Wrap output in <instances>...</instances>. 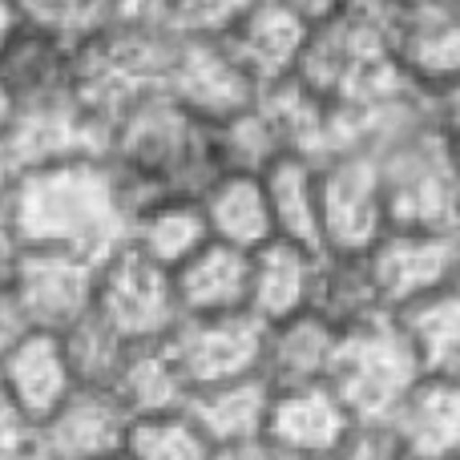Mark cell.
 <instances>
[{
    "mask_svg": "<svg viewBox=\"0 0 460 460\" xmlns=\"http://www.w3.org/2000/svg\"><path fill=\"white\" fill-rule=\"evenodd\" d=\"M8 215L29 246H73L105 259L126 243L134 199L105 154H77L21 170Z\"/></svg>",
    "mask_w": 460,
    "mask_h": 460,
    "instance_id": "obj_1",
    "label": "cell"
},
{
    "mask_svg": "<svg viewBox=\"0 0 460 460\" xmlns=\"http://www.w3.org/2000/svg\"><path fill=\"white\" fill-rule=\"evenodd\" d=\"M105 158L121 174L134 207L158 194L199 199L202 186L223 170L215 126L174 102L166 89H150L121 113L110 129Z\"/></svg>",
    "mask_w": 460,
    "mask_h": 460,
    "instance_id": "obj_2",
    "label": "cell"
},
{
    "mask_svg": "<svg viewBox=\"0 0 460 460\" xmlns=\"http://www.w3.org/2000/svg\"><path fill=\"white\" fill-rule=\"evenodd\" d=\"M295 77L332 105L372 102V97L408 85L392 57L384 0H356L340 16L315 24L307 32V49L299 57Z\"/></svg>",
    "mask_w": 460,
    "mask_h": 460,
    "instance_id": "obj_3",
    "label": "cell"
},
{
    "mask_svg": "<svg viewBox=\"0 0 460 460\" xmlns=\"http://www.w3.org/2000/svg\"><path fill=\"white\" fill-rule=\"evenodd\" d=\"M420 372L424 367L408 335L400 332L396 315H380L340 335V351H335L327 384L340 392L356 420H388Z\"/></svg>",
    "mask_w": 460,
    "mask_h": 460,
    "instance_id": "obj_4",
    "label": "cell"
},
{
    "mask_svg": "<svg viewBox=\"0 0 460 460\" xmlns=\"http://www.w3.org/2000/svg\"><path fill=\"white\" fill-rule=\"evenodd\" d=\"M380 166L384 202H388V226H456V190L453 162H448V137L432 126L412 129L408 137L372 154Z\"/></svg>",
    "mask_w": 460,
    "mask_h": 460,
    "instance_id": "obj_5",
    "label": "cell"
},
{
    "mask_svg": "<svg viewBox=\"0 0 460 460\" xmlns=\"http://www.w3.org/2000/svg\"><path fill=\"white\" fill-rule=\"evenodd\" d=\"M93 311L121 332L129 343L166 340L182 319L174 291V270L146 259L137 246L121 243L102 259L97 270V303Z\"/></svg>",
    "mask_w": 460,
    "mask_h": 460,
    "instance_id": "obj_6",
    "label": "cell"
},
{
    "mask_svg": "<svg viewBox=\"0 0 460 460\" xmlns=\"http://www.w3.org/2000/svg\"><path fill=\"white\" fill-rule=\"evenodd\" d=\"M319 226L327 251H367L388 230L380 166L367 150L319 158Z\"/></svg>",
    "mask_w": 460,
    "mask_h": 460,
    "instance_id": "obj_7",
    "label": "cell"
},
{
    "mask_svg": "<svg viewBox=\"0 0 460 460\" xmlns=\"http://www.w3.org/2000/svg\"><path fill=\"white\" fill-rule=\"evenodd\" d=\"M97 270L102 259L73 246H37L32 243L13 279L24 315L40 332H69L97 303Z\"/></svg>",
    "mask_w": 460,
    "mask_h": 460,
    "instance_id": "obj_8",
    "label": "cell"
},
{
    "mask_svg": "<svg viewBox=\"0 0 460 460\" xmlns=\"http://www.w3.org/2000/svg\"><path fill=\"white\" fill-rule=\"evenodd\" d=\"M364 259L384 307L400 311L456 279V226H388Z\"/></svg>",
    "mask_w": 460,
    "mask_h": 460,
    "instance_id": "obj_9",
    "label": "cell"
},
{
    "mask_svg": "<svg viewBox=\"0 0 460 460\" xmlns=\"http://www.w3.org/2000/svg\"><path fill=\"white\" fill-rule=\"evenodd\" d=\"M129 412L113 388L81 384L65 404H57L40 424H32V460H121L126 453Z\"/></svg>",
    "mask_w": 460,
    "mask_h": 460,
    "instance_id": "obj_10",
    "label": "cell"
},
{
    "mask_svg": "<svg viewBox=\"0 0 460 460\" xmlns=\"http://www.w3.org/2000/svg\"><path fill=\"white\" fill-rule=\"evenodd\" d=\"M174 102H182L190 113H199L210 126L238 118L259 102V85L251 73L234 61V53L223 45V37H182L174 49V61L162 81Z\"/></svg>",
    "mask_w": 460,
    "mask_h": 460,
    "instance_id": "obj_11",
    "label": "cell"
},
{
    "mask_svg": "<svg viewBox=\"0 0 460 460\" xmlns=\"http://www.w3.org/2000/svg\"><path fill=\"white\" fill-rule=\"evenodd\" d=\"M392 57L412 85L429 89L460 77V4L456 0H384Z\"/></svg>",
    "mask_w": 460,
    "mask_h": 460,
    "instance_id": "obj_12",
    "label": "cell"
},
{
    "mask_svg": "<svg viewBox=\"0 0 460 460\" xmlns=\"http://www.w3.org/2000/svg\"><path fill=\"white\" fill-rule=\"evenodd\" d=\"M182 364L190 392L202 384L234 380V376L262 372V343H267V323L251 311L238 315H202V319H178V327L166 335Z\"/></svg>",
    "mask_w": 460,
    "mask_h": 460,
    "instance_id": "obj_13",
    "label": "cell"
},
{
    "mask_svg": "<svg viewBox=\"0 0 460 460\" xmlns=\"http://www.w3.org/2000/svg\"><path fill=\"white\" fill-rule=\"evenodd\" d=\"M356 416L332 384L275 388L262 440L279 460H327L343 445Z\"/></svg>",
    "mask_w": 460,
    "mask_h": 460,
    "instance_id": "obj_14",
    "label": "cell"
},
{
    "mask_svg": "<svg viewBox=\"0 0 460 460\" xmlns=\"http://www.w3.org/2000/svg\"><path fill=\"white\" fill-rule=\"evenodd\" d=\"M307 32L311 24L299 21L283 0H251L223 32V45L251 73V81L262 93L267 85L295 77L299 57L307 49Z\"/></svg>",
    "mask_w": 460,
    "mask_h": 460,
    "instance_id": "obj_15",
    "label": "cell"
},
{
    "mask_svg": "<svg viewBox=\"0 0 460 460\" xmlns=\"http://www.w3.org/2000/svg\"><path fill=\"white\" fill-rule=\"evenodd\" d=\"M4 142L13 146L21 170H29L61 158H77V154H105L110 134L102 129V121L81 110L77 97H57V102L21 105Z\"/></svg>",
    "mask_w": 460,
    "mask_h": 460,
    "instance_id": "obj_16",
    "label": "cell"
},
{
    "mask_svg": "<svg viewBox=\"0 0 460 460\" xmlns=\"http://www.w3.org/2000/svg\"><path fill=\"white\" fill-rule=\"evenodd\" d=\"M392 429L416 460H456L460 456V376L420 372L416 384L392 408Z\"/></svg>",
    "mask_w": 460,
    "mask_h": 460,
    "instance_id": "obj_17",
    "label": "cell"
},
{
    "mask_svg": "<svg viewBox=\"0 0 460 460\" xmlns=\"http://www.w3.org/2000/svg\"><path fill=\"white\" fill-rule=\"evenodd\" d=\"M174 291L182 319L251 311V251L210 238L174 270Z\"/></svg>",
    "mask_w": 460,
    "mask_h": 460,
    "instance_id": "obj_18",
    "label": "cell"
},
{
    "mask_svg": "<svg viewBox=\"0 0 460 460\" xmlns=\"http://www.w3.org/2000/svg\"><path fill=\"white\" fill-rule=\"evenodd\" d=\"M0 372H4L8 388H13L16 404L24 408L29 424H40L57 404H65V400L81 388L61 332H40V327H32V332L0 359Z\"/></svg>",
    "mask_w": 460,
    "mask_h": 460,
    "instance_id": "obj_19",
    "label": "cell"
},
{
    "mask_svg": "<svg viewBox=\"0 0 460 460\" xmlns=\"http://www.w3.org/2000/svg\"><path fill=\"white\" fill-rule=\"evenodd\" d=\"M340 335L315 311H299L291 319L267 323L262 343V376L270 388H299V384H327L340 351Z\"/></svg>",
    "mask_w": 460,
    "mask_h": 460,
    "instance_id": "obj_20",
    "label": "cell"
},
{
    "mask_svg": "<svg viewBox=\"0 0 460 460\" xmlns=\"http://www.w3.org/2000/svg\"><path fill=\"white\" fill-rule=\"evenodd\" d=\"M270 396H275V388H270L267 376L251 372V376H234V380L194 388L190 400H186V412L194 416V424L207 432V440L215 448L251 445V440H262Z\"/></svg>",
    "mask_w": 460,
    "mask_h": 460,
    "instance_id": "obj_21",
    "label": "cell"
},
{
    "mask_svg": "<svg viewBox=\"0 0 460 460\" xmlns=\"http://www.w3.org/2000/svg\"><path fill=\"white\" fill-rule=\"evenodd\" d=\"M77 45L53 37V32L24 24L21 37L8 45L0 57V77L13 89L16 110L21 105L57 102V97H73V81H77Z\"/></svg>",
    "mask_w": 460,
    "mask_h": 460,
    "instance_id": "obj_22",
    "label": "cell"
},
{
    "mask_svg": "<svg viewBox=\"0 0 460 460\" xmlns=\"http://www.w3.org/2000/svg\"><path fill=\"white\" fill-rule=\"evenodd\" d=\"M319 251L315 246L270 238L259 251H251V315L262 323H279L299 311H307L311 287H315Z\"/></svg>",
    "mask_w": 460,
    "mask_h": 460,
    "instance_id": "obj_23",
    "label": "cell"
},
{
    "mask_svg": "<svg viewBox=\"0 0 460 460\" xmlns=\"http://www.w3.org/2000/svg\"><path fill=\"white\" fill-rule=\"evenodd\" d=\"M207 215L210 238L234 243L243 251H259L275 238V215H270L262 170H218L199 194Z\"/></svg>",
    "mask_w": 460,
    "mask_h": 460,
    "instance_id": "obj_24",
    "label": "cell"
},
{
    "mask_svg": "<svg viewBox=\"0 0 460 460\" xmlns=\"http://www.w3.org/2000/svg\"><path fill=\"white\" fill-rule=\"evenodd\" d=\"M126 243L137 246L158 267L178 270L199 246L210 243V226L202 215V202L194 194H158L134 207Z\"/></svg>",
    "mask_w": 460,
    "mask_h": 460,
    "instance_id": "obj_25",
    "label": "cell"
},
{
    "mask_svg": "<svg viewBox=\"0 0 460 460\" xmlns=\"http://www.w3.org/2000/svg\"><path fill=\"white\" fill-rule=\"evenodd\" d=\"M307 311L327 319L335 332H351V327H364L380 315H392L372 283L364 251H327V246L319 251Z\"/></svg>",
    "mask_w": 460,
    "mask_h": 460,
    "instance_id": "obj_26",
    "label": "cell"
},
{
    "mask_svg": "<svg viewBox=\"0 0 460 460\" xmlns=\"http://www.w3.org/2000/svg\"><path fill=\"white\" fill-rule=\"evenodd\" d=\"M267 199L275 215V234L291 243L323 251V226H319V162L307 154H279L267 170Z\"/></svg>",
    "mask_w": 460,
    "mask_h": 460,
    "instance_id": "obj_27",
    "label": "cell"
},
{
    "mask_svg": "<svg viewBox=\"0 0 460 460\" xmlns=\"http://www.w3.org/2000/svg\"><path fill=\"white\" fill-rule=\"evenodd\" d=\"M113 392L129 412H170V408H186L190 400V380H186L182 364H178L170 340L134 343L118 372Z\"/></svg>",
    "mask_w": 460,
    "mask_h": 460,
    "instance_id": "obj_28",
    "label": "cell"
},
{
    "mask_svg": "<svg viewBox=\"0 0 460 460\" xmlns=\"http://www.w3.org/2000/svg\"><path fill=\"white\" fill-rule=\"evenodd\" d=\"M400 332L408 335L424 372H456L460 367V283L412 299L408 307L392 311Z\"/></svg>",
    "mask_w": 460,
    "mask_h": 460,
    "instance_id": "obj_29",
    "label": "cell"
},
{
    "mask_svg": "<svg viewBox=\"0 0 460 460\" xmlns=\"http://www.w3.org/2000/svg\"><path fill=\"white\" fill-rule=\"evenodd\" d=\"M215 445L194 424L186 408L170 412H137L126 432L121 460H210Z\"/></svg>",
    "mask_w": 460,
    "mask_h": 460,
    "instance_id": "obj_30",
    "label": "cell"
},
{
    "mask_svg": "<svg viewBox=\"0 0 460 460\" xmlns=\"http://www.w3.org/2000/svg\"><path fill=\"white\" fill-rule=\"evenodd\" d=\"M61 340H65V348H69L77 380L89 384V388H113L129 348H134V343H129L121 332H113L97 311H89V315L77 319L69 332H61Z\"/></svg>",
    "mask_w": 460,
    "mask_h": 460,
    "instance_id": "obj_31",
    "label": "cell"
},
{
    "mask_svg": "<svg viewBox=\"0 0 460 460\" xmlns=\"http://www.w3.org/2000/svg\"><path fill=\"white\" fill-rule=\"evenodd\" d=\"M24 13L37 29L81 49L118 21V0H24Z\"/></svg>",
    "mask_w": 460,
    "mask_h": 460,
    "instance_id": "obj_32",
    "label": "cell"
},
{
    "mask_svg": "<svg viewBox=\"0 0 460 460\" xmlns=\"http://www.w3.org/2000/svg\"><path fill=\"white\" fill-rule=\"evenodd\" d=\"M251 0H170L166 21L182 37H223Z\"/></svg>",
    "mask_w": 460,
    "mask_h": 460,
    "instance_id": "obj_33",
    "label": "cell"
},
{
    "mask_svg": "<svg viewBox=\"0 0 460 460\" xmlns=\"http://www.w3.org/2000/svg\"><path fill=\"white\" fill-rule=\"evenodd\" d=\"M332 460H416L392 420H356Z\"/></svg>",
    "mask_w": 460,
    "mask_h": 460,
    "instance_id": "obj_34",
    "label": "cell"
},
{
    "mask_svg": "<svg viewBox=\"0 0 460 460\" xmlns=\"http://www.w3.org/2000/svg\"><path fill=\"white\" fill-rule=\"evenodd\" d=\"M424 93V113H429V126L440 137H460V77L440 81V85L420 89Z\"/></svg>",
    "mask_w": 460,
    "mask_h": 460,
    "instance_id": "obj_35",
    "label": "cell"
},
{
    "mask_svg": "<svg viewBox=\"0 0 460 460\" xmlns=\"http://www.w3.org/2000/svg\"><path fill=\"white\" fill-rule=\"evenodd\" d=\"M29 437H32V424L24 416V408L16 404L4 372H0V448H29Z\"/></svg>",
    "mask_w": 460,
    "mask_h": 460,
    "instance_id": "obj_36",
    "label": "cell"
},
{
    "mask_svg": "<svg viewBox=\"0 0 460 460\" xmlns=\"http://www.w3.org/2000/svg\"><path fill=\"white\" fill-rule=\"evenodd\" d=\"M24 251H29V243H24L21 226H16L13 215H8V207H0V287H13Z\"/></svg>",
    "mask_w": 460,
    "mask_h": 460,
    "instance_id": "obj_37",
    "label": "cell"
},
{
    "mask_svg": "<svg viewBox=\"0 0 460 460\" xmlns=\"http://www.w3.org/2000/svg\"><path fill=\"white\" fill-rule=\"evenodd\" d=\"M29 332H32V323H29V315H24L16 291L13 287H0V359H4Z\"/></svg>",
    "mask_w": 460,
    "mask_h": 460,
    "instance_id": "obj_38",
    "label": "cell"
},
{
    "mask_svg": "<svg viewBox=\"0 0 460 460\" xmlns=\"http://www.w3.org/2000/svg\"><path fill=\"white\" fill-rule=\"evenodd\" d=\"M287 8H291L299 21H307L311 29L315 24H323V21H332V16H340L343 8H351L356 0H283Z\"/></svg>",
    "mask_w": 460,
    "mask_h": 460,
    "instance_id": "obj_39",
    "label": "cell"
},
{
    "mask_svg": "<svg viewBox=\"0 0 460 460\" xmlns=\"http://www.w3.org/2000/svg\"><path fill=\"white\" fill-rule=\"evenodd\" d=\"M29 24V13H24V0H0V57L8 53L21 29Z\"/></svg>",
    "mask_w": 460,
    "mask_h": 460,
    "instance_id": "obj_40",
    "label": "cell"
},
{
    "mask_svg": "<svg viewBox=\"0 0 460 460\" xmlns=\"http://www.w3.org/2000/svg\"><path fill=\"white\" fill-rule=\"evenodd\" d=\"M16 178H21V162H16L13 146L0 137V207H8V199H13V186Z\"/></svg>",
    "mask_w": 460,
    "mask_h": 460,
    "instance_id": "obj_41",
    "label": "cell"
},
{
    "mask_svg": "<svg viewBox=\"0 0 460 460\" xmlns=\"http://www.w3.org/2000/svg\"><path fill=\"white\" fill-rule=\"evenodd\" d=\"M210 460H279L267 448V440H251V445H223L210 453Z\"/></svg>",
    "mask_w": 460,
    "mask_h": 460,
    "instance_id": "obj_42",
    "label": "cell"
},
{
    "mask_svg": "<svg viewBox=\"0 0 460 460\" xmlns=\"http://www.w3.org/2000/svg\"><path fill=\"white\" fill-rule=\"evenodd\" d=\"M170 0H118V16H150V21H166Z\"/></svg>",
    "mask_w": 460,
    "mask_h": 460,
    "instance_id": "obj_43",
    "label": "cell"
},
{
    "mask_svg": "<svg viewBox=\"0 0 460 460\" xmlns=\"http://www.w3.org/2000/svg\"><path fill=\"white\" fill-rule=\"evenodd\" d=\"M13 118H16V97H13V89L4 85V77H0V137L8 134Z\"/></svg>",
    "mask_w": 460,
    "mask_h": 460,
    "instance_id": "obj_44",
    "label": "cell"
},
{
    "mask_svg": "<svg viewBox=\"0 0 460 460\" xmlns=\"http://www.w3.org/2000/svg\"><path fill=\"white\" fill-rule=\"evenodd\" d=\"M448 162H453V190H456V210H460V137L448 142Z\"/></svg>",
    "mask_w": 460,
    "mask_h": 460,
    "instance_id": "obj_45",
    "label": "cell"
},
{
    "mask_svg": "<svg viewBox=\"0 0 460 460\" xmlns=\"http://www.w3.org/2000/svg\"><path fill=\"white\" fill-rule=\"evenodd\" d=\"M453 283H460V223H456V279Z\"/></svg>",
    "mask_w": 460,
    "mask_h": 460,
    "instance_id": "obj_46",
    "label": "cell"
},
{
    "mask_svg": "<svg viewBox=\"0 0 460 460\" xmlns=\"http://www.w3.org/2000/svg\"><path fill=\"white\" fill-rule=\"evenodd\" d=\"M456 376H460V367H456Z\"/></svg>",
    "mask_w": 460,
    "mask_h": 460,
    "instance_id": "obj_47",
    "label": "cell"
},
{
    "mask_svg": "<svg viewBox=\"0 0 460 460\" xmlns=\"http://www.w3.org/2000/svg\"><path fill=\"white\" fill-rule=\"evenodd\" d=\"M456 460H460V456H456Z\"/></svg>",
    "mask_w": 460,
    "mask_h": 460,
    "instance_id": "obj_48",
    "label": "cell"
}]
</instances>
